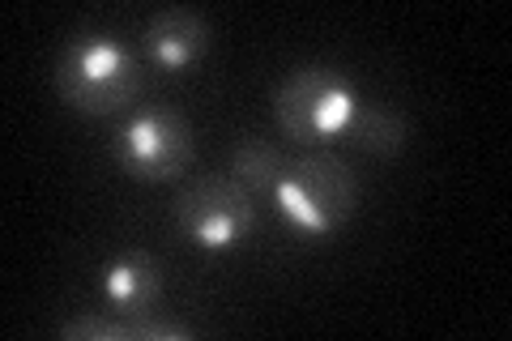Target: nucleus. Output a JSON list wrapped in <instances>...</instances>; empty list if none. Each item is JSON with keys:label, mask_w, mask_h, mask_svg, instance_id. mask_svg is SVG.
<instances>
[{"label": "nucleus", "mask_w": 512, "mask_h": 341, "mask_svg": "<svg viewBox=\"0 0 512 341\" xmlns=\"http://www.w3.org/2000/svg\"><path fill=\"white\" fill-rule=\"evenodd\" d=\"M56 94L82 116H120L141 99V69L137 56L107 30H82L60 52L56 69Z\"/></svg>", "instance_id": "nucleus-1"}, {"label": "nucleus", "mask_w": 512, "mask_h": 341, "mask_svg": "<svg viewBox=\"0 0 512 341\" xmlns=\"http://www.w3.org/2000/svg\"><path fill=\"white\" fill-rule=\"evenodd\" d=\"M278 214L308 239H329L355 218L359 209V180L338 154L308 150L282 171L274 188Z\"/></svg>", "instance_id": "nucleus-2"}, {"label": "nucleus", "mask_w": 512, "mask_h": 341, "mask_svg": "<svg viewBox=\"0 0 512 341\" xmlns=\"http://www.w3.org/2000/svg\"><path fill=\"white\" fill-rule=\"evenodd\" d=\"M359 90L350 77L329 64H303L278 86L274 94V120L282 137H291L303 150H325L333 137H346L350 120L359 111Z\"/></svg>", "instance_id": "nucleus-3"}, {"label": "nucleus", "mask_w": 512, "mask_h": 341, "mask_svg": "<svg viewBox=\"0 0 512 341\" xmlns=\"http://www.w3.org/2000/svg\"><path fill=\"white\" fill-rule=\"evenodd\" d=\"M192 154H197L192 124L175 107H141L137 116H128L116 128V137H111L116 167L141 184L180 180Z\"/></svg>", "instance_id": "nucleus-4"}, {"label": "nucleus", "mask_w": 512, "mask_h": 341, "mask_svg": "<svg viewBox=\"0 0 512 341\" xmlns=\"http://www.w3.org/2000/svg\"><path fill=\"white\" fill-rule=\"evenodd\" d=\"M175 226L201 252H235L256 231V197L231 175H201L175 197Z\"/></svg>", "instance_id": "nucleus-5"}, {"label": "nucleus", "mask_w": 512, "mask_h": 341, "mask_svg": "<svg viewBox=\"0 0 512 341\" xmlns=\"http://www.w3.org/2000/svg\"><path fill=\"white\" fill-rule=\"evenodd\" d=\"M210 52V26L192 9H158L146 22V56L154 69L184 73Z\"/></svg>", "instance_id": "nucleus-6"}, {"label": "nucleus", "mask_w": 512, "mask_h": 341, "mask_svg": "<svg viewBox=\"0 0 512 341\" xmlns=\"http://www.w3.org/2000/svg\"><path fill=\"white\" fill-rule=\"evenodd\" d=\"M103 299L116 316H154L163 303V269L146 252H124L103 269Z\"/></svg>", "instance_id": "nucleus-7"}, {"label": "nucleus", "mask_w": 512, "mask_h": 341, "mask_svg": "<svg viewBox=\"0 0 512 341\" xmlns=\"http://www.w3.org/2000/svg\"><path fill=\"white\" fill-rule=\"evenodd\" d=\"M346 137L355 141L363 154H372V158H393V154H402V145H406L410 133H406L402 111L363 99L359 111H355V120H350V128H346Z\"/></svg>", "instance_id": "nucleus-8"}, {"label": "nucleus", "mask_w": 512, "mask_h": 341, "mask_svg": "<svg viewBox=\"0 0 512 341\" xmlns=\"http://www.w3.org/2000/svg\"><path fill=\"white\" fill-rule=\"evenodd\" d=\"M282 171H286V162L278 154V145H269L261 137L239 141L235 154H231V180L244 184L252 197H261V192H274L278 180H282Z\"/></svg>", "instance_id": "nucleus-9"}, {"label": "nucleus", "mask_w": 512, "mask_h": 341, "mask_svg": "<svg viewBox=\"0 0 512 341\" xmlns=\"http://www.w3.org/2000/svg\"><path fill=\"white\" fill-rule=\"evenodd\" d=\"M64 341H137V329L128 316H77L60 324Z\"/></svg>", "instance_id": "nucleus-10"}, {"label": "nucleus", "mask_w": 512, "mask_h": 341, "mask_svg": "<svg viewBox=\"0 0 512 341\" xmlns=\"http://www.w3.org/2000/svg\"><path fill=\"white\" fill-rule=\"evenodd\" d=\"M133 329H137V341H192V337H197L192 324L163 320V316H137Z\"/></svg>", "instance_id": "nucleus-11"}]
</instances>
